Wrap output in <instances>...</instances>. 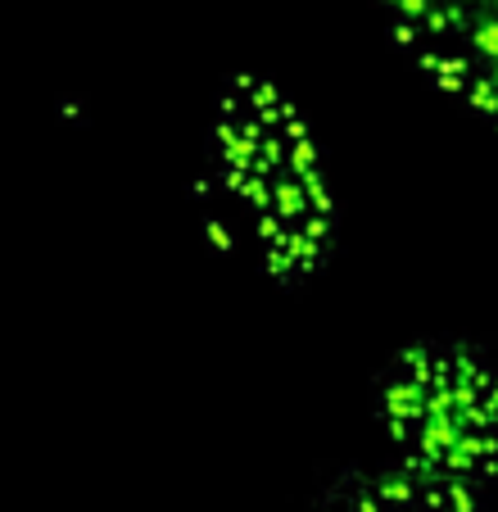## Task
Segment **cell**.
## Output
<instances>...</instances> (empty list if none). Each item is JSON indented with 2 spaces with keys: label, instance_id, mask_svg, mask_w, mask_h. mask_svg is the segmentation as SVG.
I'll return each instance as SVG.
<instances>
[{
  "label": "cell",
  "instance_id": "6da1fadb",
  "mask_svg": "<svg viewBox=\"0 0 498 512\" xmlns=\"http://www.w3.org/2000/svg\"><path fill=\"white\" fill-rule=\"evenodd\" d=\"M195 204L209 241L272 286H308L336 254L340 209L313 123L254 73L213 100Z\"/></svg>",
  "mask_w": 498,
  "mask_h": 512
},
{
  "label": "cell",
  "instance_id": "7a4b0ae2",
  "mask_svg": "<svg viewBox=\"0 0 498 512\" xmlns=\"http://www.w3.org/2000/svg\"><path fill=\"white\" fill-rule=\"evenodd\" d=\"M372 422L399 463L489 490L498 485V358L453 336L408 340L372 381Z\"/></svg>",
  "mask_w": 498,
  "mask_h": 512
},
{
  "label": "cell",
  "instance_id": "3957f363",
  "mask_svg": "<svg viewBox=\"0 0 498 512\" xmlns=\"http://www.w3.org/2000/svg\"><path fill=\"white\" fill-rule=\"evenodd\" d=\"M440 96L498 136V0H372Z\"/></svg>",
  "mask_w": 498,
  "mask_h": 512
},
{
  "label": "cell",
  "instance_id": "277c9868",
  "mask_svg": "<svg viewBox=\"0 0 498 512\" xmlns=\"http://www.w3.org/2000/svg\"><path fill=\"white\" fill-rule=\"evenodd\" d=\"M317 512H494L485 490L408 463L349 467L322 490Z\"/></svg>",
  "mask_w": 498,
  "mask_h": 512
}]
</instances>
